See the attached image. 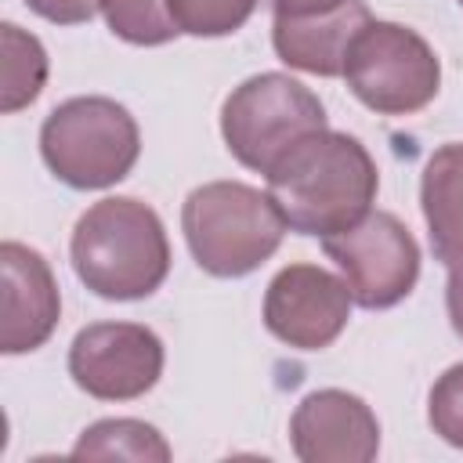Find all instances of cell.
Returning <instances> with one entry per match:
<instances>
[{"label": "cell", "mask_w": 463, "mask_h": 463, "mask_svg": "<svg viewBox=\"0 0 463 463\" xmlns=\"http://www.w3.org/2000/svg\"><path fill=\"white\" fill-rule=\"evenodd\" d=\"M351 289L318 264L282 268L264 293V326L289 347L322 351L351 318Z\"/></svg>", "instance_id": "obj_9"}, {"label": "cell", "mask_w": 463, "mask_h": 463, "mask_svg": "<svg viewBox=\"0 0 463 463\" xmlns=\"http://www.w3.org/2000/svg\"><path fill=\"white\" fill-rule=\"evenodd\" d=\"M420 206L434 257L445 264L463 260V141L441 145L427 159L420 181Z\"/></svg>", "instance_id": "obj_13"}, {"label": "cell", "mask_w": 463, "mask_h": 463, "mask_svg": "<svg viewBox=\"0 0 463 463\" xmlns=\"http://www.w3.org/2000/svg\"><path fill=\"white\" fill-rule=\"evenodd\" d=\"M181 228L195 264L217 279H239L260 268L286 235V217L271 192L242 181H210L188 192Z\"/></svg>", "instance_id": "obj_3"}, {"label": "cell", "mask_w": 463, "mask_h": 463, "mask_svg": "<svg viewBox=\"0 0 463 463\" xmlns=\"http://www.w3.org/2000/svg\"><path fill=\"white\" fill-rule=\"evenodd\" d=\"M445 307H449V322H452V329L463 336V260H452V264H449Z\"/></svg>", "instance_id": "obj_20"}, {"label": "cell", "mask_w": 463, "mask_h": 463, "mask_svg": "<svg viewBox=\"0 0 463 463\" xmlns=\"http://www.w3.org/2000/svg\"><path fill=\"white\" fill-rule=\"evenodd\" d=\"M427 420H430L434 434H441L449 445L463 449V362L445 369L438 376V383L430 387Z\"/></svg>", "instance_id": "obj_18"}, {"label": "cell", "mask_w": 463, "mask_h": 463, "mask_svg": "<svg viewBox=\"0 0 463 463\" xmlns=\"http://www.w3.org/2000/svg\"><path fill=\"white\" fill-rule=\"evenodd\" d=\"M43 163L69 188L90 192L123 181L141 152L134 116L101 94L61 101L40 127Z\"/></svg>", "instance_id": "obj_4"}, {"label": "cell", "mask_w": 463, "mask_h": 463, "mask_svg": "<svg viewBox=\"0 0 463 463\" xmlns=\"http://www.w3.org/2000/svg\"><path fill=\"white\" fill-rule=\"evenodd\" d=\"M101 14L119 40L137 47H156L181 33L166 0H101Z\"/></svg>", "instance_id": "obj_16"}, {"label": "cell", "mask_w": 463, "mask_h": 463, "mask_svg": "<svg viewBox=\"0 0 463 463\" xmlns=\"http://www.w3.org/2000/svg\"><path fill=\"white\" fill-rule=\"evenodd\" d=\"M181 33L192 36H228L246 25L257 0H166Z\"/></svg>", "instance_id": "obj_17"}, {"label": "cell", "mask_w": 463, "mask_h": 463, "mask_svg": "<svg viewBox=\"0 0 463 463\" xmlns=\"http://www.w3.org/2000/svg\"><path fill=\"white\" fill-rule=\"evenodd\" d=\"M69 376L101 402H130L163 376V340L137 322H94L69 347Z\"/></svg>", "instance_id": "obj_8"}, {"label": "cell", "mask_w": 463, "mask_h": 463, "mask_svg": "<svg viewBox=\"0 0 463 463\" xmlns=\"http://www.w3.org/2000/svg\"><path fill=\"white\" fill-rule=\"evenodd\" d=\"M0 351L4 354H22L36 351L51 340L58 315H61V297L58 282L47 268V260L22 246V242H4L0 246Z\"/></svg>", "instance_id": "obj_11"}, {"label": "cell", "mask_w": 463, "mask_h": 463, "mask_svg": "<svg viewBox=\"0 0 463 463\" xmlns=\"http://www.w3.org/2000/svg\"><path fill=\"white\" fill-rule=\"evenodd\" d=\"M344 80L365 109L409 116L434 101L441 65L416 29L398 22H369L347 51Z\"/></svg>", "instance_id": "obj_6"}, {"label": "cell", "mask_w": 463, "mask_h": 463, "mask_svg": "<svg viewBox=\"0 0 463 463\" xmlns=\"http://www.w3.org/2000/svg\"><path fill=\"white\" fill-rule=\"evenodd\" d=\"M459 4H463V0H459Z\"/></svg>", "instance_id": "obj_22"}, {"label": "cell", "mask_w": 463, "mask_h": 463, "mask_svg": "<svg viewBox=\"0 0 463 463\" xmlns=\"http://www.w3.org/2000/svg\"><path fill=\"white\" fill-rule=\"evenodd\" d=\"M72 459H170V445L152 423L141 420H101L87 427L72 449Z\"/></svg>", "instance_id": "obj_14"}, {"label": "cell", "mask_w": 463, "mask_h": 463, "mask_svg": "<svg viewBox=\"0 0 463 463\" xmlns=\"http://www.w3.org/2000/svg\"><path fill=\"white\" fill-rule=\"evenodd\" d=\"M318 130H326V109L318 94L282 72L242 80L221 109V134L228 152L264 177Z\"/></svg>", "instance_id": "obj_5"}, {"label": "cell", "mask_w": 463, "mask_h": 463, "mask_svg": "<svg viewBox=\"0 0 463 463\" xmlns=\"http://www.w3.org/2000/svg\"><path fill=\"white\" fill-rule=\"evenodd\" d=\"M322 250L344 271L351 297L369 311L394 307L420 279V246L412 232L383 210H369L351 228L326 235Z\"/></svg>", "instance_id": "obj_7"}, {"label": "cell", "mask_w": 463, "mask_h": 463, "mask_svg": "<svg viewBox=\"0 0 463 463\" xmlns=\"http://www.w3.org/2000/svg\"><path fill=\"white\" fill-rule=\"evenodd\" d=\"M4 40V87H0V109L4 112H18L25 105H33L47 83V51L43 43L18 29L14 22L4 25L0 33Z\"/></svg>", "instance_id": "obj_15"}, {"label": "cell", "mask_w": 463, "mask_h": 463, "mask_svg": "<svg viewBox=\"0 0 463 463\" xmlns=\"http://www.w3.org/2000/svg\"><path fill=\"white\" fill-rule=\"evenodd\" d=\"M289 438L304 463H369L380 449V423L358 394L329 387L297 405Z\"/></svg>", "instance_id": "obj_10"}, {"label": "cell", "mask_w": 463, "mask_h": 463, "mask_svg": "<svg viewBox=\"0 0 463 463\" xmlns=\"http://www.w3.org/2000/svg\"><path fill=\"white\" fill-rule=\"evenodd\" d=\"M373 22L369 7L362 0H347L326 14H311V18H275L271 25V43L275 54L300 69V72H315V76H344V61L347 51L354 43V36Z\"/></svg>", "instance_id": "obj_12"}, {"label": "cell", "mask_w": 463, "mask_h": 463, "mask_svg": "<svg viewBox=\"0 0 463 463\" xmlns=\"http://www.w3.org/2000/svg\"><path fill=\"white\" fill-rule=\"evenodd\" d=\"M275 18H311V14H326L347 0H268Z\"/></svg>", "instance_id": "obj_21"}, {"label": "cell", "mask_w": 463, "mask_h": 463, "mask_svg": "<svg viewBox=\"0 0 463 463\" xmlns=\"http://www.w3.org/2000/svg\"><path fill=\"white\" fill-rule=\"evenodd\" d=\"M380 177L365 145L340 130H318L300 141L271 174L268 192L286 224L300 235H336L362 221L376 199Z\"/></svg>", "instance_id": "obj_1"}, {"label": "cell", "mask_w": 463, "mask_h": 463, "mask_svg": "<svg viewBox=\"0 0 463 463\" xmlns=\"http://www.w3.org/2000/svg\"><path fill=\"white\" fill-rule=\"evenodd\" d=\"M40 18L58 22V25H80L90 22L94 11L101 7V0H25Z\"/></svg>", "instance_id": "obj_19"}, {"label": "cell", "mask_w": 463, "mask_h": 463, "mask_svg": "<svg viewBox=\"0 0 463 463\" xmlns=\"http://www.w3.org/2000/svg\"><path fill=\"white\" fill-rule=\"evenodd\" d=\"M80 282L105 300H141L170 271V242L159 213L130 195L94 203L69 242Z\"/></svg>", "instance_id": "obj_2"}]
</instances>
